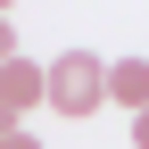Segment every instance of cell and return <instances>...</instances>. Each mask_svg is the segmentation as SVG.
I'll list each match as a JSON object with an SVG mask.
<instances>
[{"label":"cell","mask_w":149,"mask_h":149,"mask_svg":"<svg viewBox=\"0 0 149 149\" xmlns=\"http://www.w3.org/2000/svg\"><path fill=\"white\" fill-rule=\"evenodd\" d=\"M42 108L50 116H100L108 108V58L100 50H58L42 66Z\"/></svg>","instance_id":"1"},{"label":"cell","mask_w":149,"mask_h":149,"mask_svg":"<svg viewBox=\"0 0 149 149\" xmlns=\"http://www.w3.org/2000/svg\"><path fill=\"white\" fill-rule=\"evenodd\" d=\"M0 108H8V124H25V108H42V66L33 58H8L0 66Z\"/></svg>","instance_id":"2"},{"label":"cell","mask_w":149,"mask_h":149,"mask_svg":"<svg viewBox=\"0 0 149 149\" xmlns=\"http://www.w3.org/2000/svg\"><path fill=\"white\" fill-rule=\"evenodd\" d=\"M108 108H124V116L149 108V58H108Z\"/></svg>","instance_id":"3"},{"label":"cell","mask_w":149,"mask_h":149,"mask_svg":"<svg viewBox=\"0 0 149 149\" xmlns=\"http://www.w3.org/2000/svg\"><path fill=\"white\" fill-rule=\"evenodd\" d=\"M17 58V17H0V66Z\"/></svg>","instance_id":"4"},{"label":"cell","mask_w":149,"mask_h":149,"mask_svg":"<svg viewBox=\"0 0 149 149\" xmlns=\"http://www.w3.org/2000/svg\"><path fill=\"white\" fill-rule=\"evenodd\" d=\"M0 149H42V141H33V133H25V124H17V133H8V141H0Z\"/></svg>","instance_id":"5"},{"label":"cell","mask_w":149,"mask_h":149,"mask_svg":"<svg viewBox=\"0 0 149 149\" xmlns=\"http://www.w3.org/2000/svg\"><path fill=\"white\" fill-rule=\"evenodd\" d=\"M133 149H149V108H141V116H133Z\"/></svg>","instance_id":"6"},{"label":"cell","mask_w":149,"mask_h":149,"mask_svg":"<svg viewBox=\"0 0 149 149\" xmlns=\"http://www.w3.org/2000/svg\"><path fill=\"white\" fill-rule=\"evenodd\" d=\"M8 133H17V124H8V108H0V141H8Z\"/></svg>","instance_id":"7"}]
</instances>
